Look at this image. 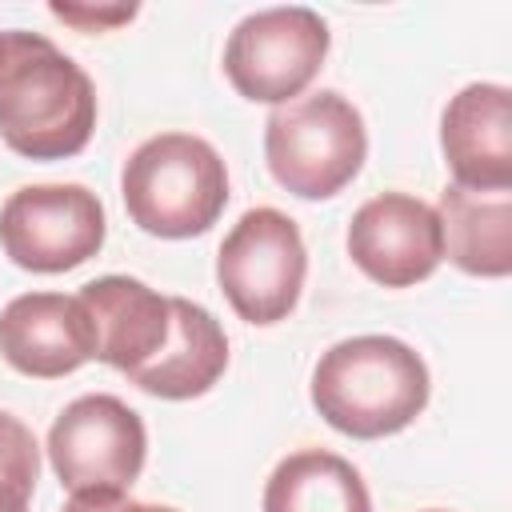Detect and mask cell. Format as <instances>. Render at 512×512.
Returning a JSON list of instances; mask_svg holds the SVG:
<instances>
[{"label": "cell", "mask_w": 512, "mask_h": 512, "mask_svg": "<svg viewBox=\"0 0 512 512\" xmlns=\"http://www.w3.org/2000/svg\"><path fill=\"white\" fill-rule=\"evenodd\" d=\"M104 204L84 184H28L0 208V248L24 272H68L104 248Z\"/></svg>", "instance_id": "ba28073f"}, {"label": "cell", "mask_w": 512, "mask_h": 512, "mask_svg": "<svg viewBox=\"0 0 512 512\" xmlns=\"http://www.w3.org/2000/svg\"><path fill=\"white\" fill-rule=\"evenodd\" d=\"M40 476V448L24 420L12 412H0V484H12L32 496Z\"/></svg>", "instance_id": "2e32d148"}, {"label": "cell", "mask_w": 512, "mask_h": 512, "mask_svg": "<svg viewBox=\"0 0 512 512\" xmlns=\"http://www.w3.org/2000/svg\"><path fill=\"white\" fill-rule=\"evenodd\" d=\"M348 256L384 288H412L428 280L444 260L436 208L408 192H380L364 200L348 224Z\"/></svg>", "instance_id": "9c48e42d"}, {"label": "cell", "mask_w": 512, "mask_h": 512, "mask_svg": "<svg viewBox=\"0 0 512 512\" xmlns=\"http://www.w3.org/2000/svg\"><path fill=\"white\" fill-rule=\"evenodd\" d=\"M440 240L444 256L484 280L512 272V192H472L448 184L440 192Z\"/></svg>", "instance_id": "5bb4252c"}, {"label": "cell", "mask_w": 512, "mask_h": 512, "mask_svg": "<svg viewBox=\"0 0 512 512\" xmlns=\"http://www.w3.org/2000/svg\"><path fill=\"white\" fill-rule=\"evenodd\" d=\"M0 356L36 380H56L96 360L92 324L76 296L24 292L0 312Z\"/></svg>", "instance_id": "8fae6325"}, {"label": "cell", "mask_w": 512, "mask_h": 512, "mask_svg": "<svg viewBox=\"0 0 512 512\" xmlns=\"http://www.w3.org/2000/svg\"><path fill=\"white\" fill-rule=\"evenodd\" d=\"M120 196L140 232L188 240L220 220L228 204V168L204 136L160 132L124 160Z\"/></svg>", "instance_id": "3957f363"}, {"label": "cell", "mask_w": 512, "mask_h": 512, "mask_svg": "<svg viewBox=\"0 0 512 512\" xmlns=\"http://www.w3.org/2000/svg\"><path fill=\"white\" fill-rule=\"evenodd\" d=\"M312 404L328 428L352 440L404 432L428 404L432 380L416 348L396 336H352L312 368Z\"/></svg>", "instance_id": "7a4b0ae2"}, {"label": "cell", "mask_w": 512, "mask_h": 512, "mask_svg": "<svg viewBox=\"0 0 512 512\" xmlns=\"http://www.w3.org/2000/svg\"><path fill=\"white\" fill-rule=\"evenodd\" d=\"M368 156L364 116L332 88L296 96L264 120V160L280 188L300 200H328Z\"/></svg>", "instance_id": "277c9868"}, {"label": "cell", "mask_w": 512, "mask_h": 512, "mask_svg": "<svg viewBox=\"0 0 512 512\" xmlns=\"http://www.w3.org/2000/svg\"><path fill=\"white\" fill-rule=\"evenodd\" d=\"M264 512H372L364 476L336 452L284 456L264 484Z\"/></svg>", "instance_id": "9a60e30c"}, {"label": "cell", "mask_w": 512, "mask_h": 512, "mask_svg": "<svg viewBox=\"0 0 512 512\" xmlns=\"http://www.w3.org/2000/svg\"><path fill=\"white\" fill-rule=\"evenodd\" d=\"M308 252L292 216L248 208L216 252V284L248 324H280L304 288Z\"/></svg>", "instance_id": "5b68a950"}, {"label": "cell", "mask_w": 512, "mask_h": 512, "mask_svg": "<svg viewBox=\"0 0 512 512\" xmlns=\"http://www.w3.org/2000/svg\"><path fill=\"white\" fill-rule=\"evenodd\" d=\"M28 492L12 488V484H0V512H28Z\"/></svg>", "instance_id": "d6986e66"}, {"label": "cell", "mask_w": 512, "mask_h": 512, "mask_svg": "<svg viewBox=\"0 0 512 512\" xmlns=\"http://www.w3.org/2000/svg\"><path fill=\"white\" fill-rule=\"evenodd\" d=\"M92 340H96V360L112 364L116 372H136L144 368L172 332V296H160L136 276H100L88 280L76 292Z\"/></svg>", "instance_id": "7c38bea8"}, {"label": "cell", "mask_w": 512, "mask_h": 512, "mask_svg": "<svg viewBox=\"0 0 512 512\" xmlns=\"http://www.w3.org/2000/svg\"><path fill=\"white\" fill-rule=\"evenodd\" d=\"M332 32L312 8H264L244 16L224 44V76L244 100L288 104L324 68Z\"/></svg>", "instance_id": "8992f818"}, {"label": "cell", "mask_w": 512, "mask_h": 512, "mask_svg": "<svg viewBox=\"0 0 512 512\" xmlns=\"http://www.w3.org/2000/svg\"><path fill=\"white\" fill-rule=\"evenodd\" d=\"M52 16L68 20V24H80V28H100V24H120V20H132L136 8H108V12H88V8H64V4H52Z\"/></svg>", "instance_id": "ac0fdd59"}, {"label": "cell", "mask_w": 512, "mask_h": 512, "mask_svg": "<svg viewBox=\"0 0 512 512\" xmlns=\"http://www.w3.org/2000/svg\"><path fill=\"white\" fill-rule=\"evenodd\" d=\"M148 432L136 408L120 396L88 392L72 400L48 428V460L60 488L128 492L144 472Z\"/></svg>", "instance_id": "52a82bcc"}, {"label": "cell", "mask_w": 512, "mask_h": 512, "mask_svg": "<svg viewBox=\"0 0 512 512\" xmlns=\"http://www.w3.org/2000/svg\"><path fill=\"white\" fill-rule=\"evenodd\" d=\"M96 128L88 72L40 32H0V140L24 160H68Z\"/></svg>", "instance_id": "6da1fadb"}, {"label": "cell", "mask_w": 512, "mask_h": 512, "mask_svg": "<svg viewBox=\"0 0 512 512\" xmlns=\"http://www.w3.org/2000/svg\"><path fill=\"white\" fill-rule=\"evenodd\" d=\"M440 148L456 188H512V92L504 84H464L440 116Z\"/></svg>", "instance_id": "30bf717a"}, {"label": "cell", "mask_w": 512, "mask_h": 512, "mask_svg": "<svg viewBox=\"0 0 512 512\" xmlns=\"http://www.w3.org/2000/svg\"><path fill=\"white\" fill-rule=\"evenodd\" d=\"M60 512H176L168 504H144L128 492H76Z\"/></svg>", "instance_id": "e0dca14e"}, {"label": "cell", "mask_w": 512, "mask_h": 512, "mask_svg": "<svg viewBox=\"0 0 512 512\" xmlns=\"http://www.w3.org/2000/svg\"><path fill=\"white\" fill-rule=\"evenodd\" d=\"M228 368V336L220 328V320L184 300L172 296V332L168 344L136 372H128V380L160 400H192L204 396Z\"/></svg>", "instance_id": "4fadbf2b"}, {"label": "cell", "mask_w": 512, "mask_h": 512, "mask_svg": "<svg viewBox=\"0 0 512 512\" xmlns=\"http://www.w3.org/2000/svg\"><path fill=\"white\" fill-rule=\"evenodd\" d=\"M424 512H444V508H424Z\"/></svg>", "instance_id": "ffe728a7"}]
</instances>
